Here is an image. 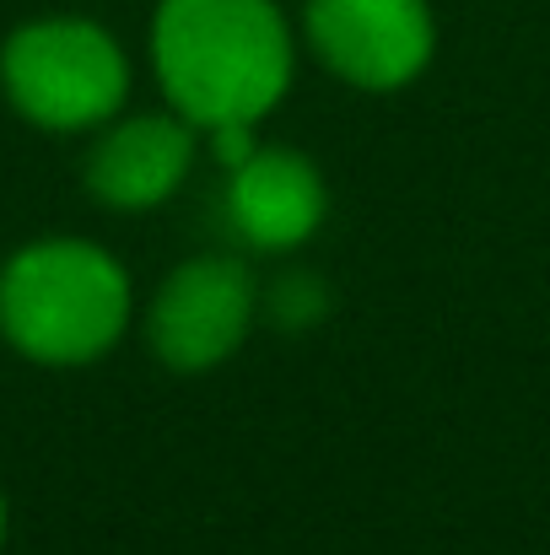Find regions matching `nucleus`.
I'll list each match as a JSON object with an SVG mask.
<instances>
[{"label": "nucleus", "instance_id": "39448f33", "mask_svg": "<svg viewBox=\"0 0 550 555\" xmlns=\"http://www.w3.org/2000/svg\"><path fill=\"white\" fill-rule=\"evenodd\" d=\"M303 33L314 54L362 92L410 87L437 49L426 0H308Z\"/></svg>", "mask_w": 550, "mask_h": 555}, {"label": "nucleus", "instance_id": "20e7f679", "mask_svg": "<svg viewBox=\"0 0 550 555\" xmlns=\"http://www.w3.org/2000/svg\"><path fill=\"white\" fill-rule=\"evenodd\" d=\"M259 292L243 259L232 254H200L179 264L152 308H146V346L163 367L174 372H210L248 340Z\"/></svg>", "mask_w": 550, "mask_h": 555}, {"label": "nucleus", "instance_id": "f257e3e1", "mask_svg": "<svg viewBox=\"0 0 550 555\" xmlns=\"http://www.w3.org/2000/svg\"><path fill=\"white\" fill-rule=\"evenodd\" d=\"M152 70L194 130L259 125L292 87V27L276 0H163Z\"/></svg>", "mask_w": 550, "mask_h": 555}, {"label": "nucleus", "instance_id": "f03ea898", "mask_svg": "<svg viewBox=\"0 0 550 555\" xmlns=\"http://www.w3.org/2000/svg\"><path fill=\"white\" fill-rule=\"evenodd\" d=\"M130 275L87 237H43L0 270V335L43 367H81L130 330Z\"/></svg>", "mask_w": 550, "mask_h": 555}, {"label": "nucleus", "instance_id": "6e6552de", "mask_svg": "<svg viewBox=\"0 0 550 555\" xmlns=\"http://www.w3.org/2000/svg\"><path fill=\"white\" fill-rule=\"evenodd\" d=\"M324 308H330V292H324V281L308 275V270L281 275L276 292H270V313H276L281 330H308V324L324 319Z\"/></svg>", "mask_w": 550, "mask_h": 555}, {"label": "nucleus", "instance_id": "7ed1b4c3", "mask_svg": "<svg viewBox=\"0 0 550 555\" xmlns=\"http://www.w3.org/2000/svg\"><path fill=\"white\" fill-rule=\"evenodd\" d=\"M0 87L27 125L76 135L119 114L130 98V60L119 38L87 16H38L5 38Z\"/></svg>", "mask_w": 550, "mask_h": 555}, {"label": "nucleus", "instance_id": "9d476101", "mask_svg": "<svg viewBox=\"0 0 550 555\" xmlns=\"http://www.w3.org/2000/svg\"><path fill=\"white\" fill-rule=\"evenodd\" d=\"M0 545H5V496H0Z\"/></svg>", "mask_w": 550, "mask_h": 555}, {"label": "nucleus", "instance_id": "0eeeda50", "mask_svg": "<svg viewBox=\"0 0 550 555\" xmlns=\"http://www.w3.org/2000/svg\"><path fill=\"white\" fill-rule=\"evenodd\" d=\"M200 130L183 114H136V119H108L103 141L87 157V189L108 210H157L174 199L194 168Z\"/></svg>", "mask_w": 550, "mask_h": 555}, {"label": "nucleus", "instance_id": "423d86ee", "mask_svg": "<svg viewBox=\"0 0 550 555\" xmlns=\"http://www.w3.org/2000/svg\"><path fill=\"white\" fill-rule=\"evenodd\" d=\"M324 173L292 146H254V157L227 173V221L259 254H286L308 243L324 227Z\"/></svg>", "mask_w": 550, "mask_h": 555}, {"label": "nucleus", "instance_id": "1a4fd4ad", "mask_svg": "<svg viewBox=\"0 0 550 555\" xmlns=\"http://www.w3.org/2000/svg\"><path fill=\"white\" fill-rule=\"evenodd\" d=\"M205 135V146H210V157L232 173L238 163H248L254 157V146H259V135H254V125H216V130H200Z\"/></svg>", "mask_w": 550, "mask_h": 555}]
</instances>
